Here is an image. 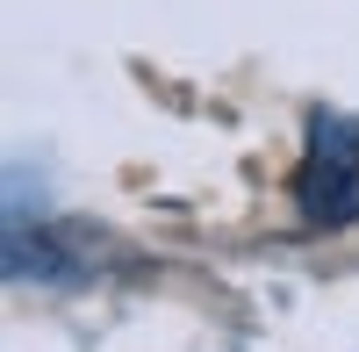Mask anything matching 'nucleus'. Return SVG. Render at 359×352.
I'll list each match as a JSON object with an SVG mask.
<instances>
[{
    "label": "nucleus",
    "instance_id": "nucleus-1",
    "mask_svg": "<svg viewBox=\"0 0 359 352\" xmlns=\"http://www.w3.org/2000/svg\"><path fill=\"white\" fill-rule=\"evenodd\" d=\"M294 201L323 230L359 223V123L352 115H338V108L309 115V151H302V172H294Z\"/></svg>",
    "mask_w": 359,
    "mask_h": 352
}]
</instances>
